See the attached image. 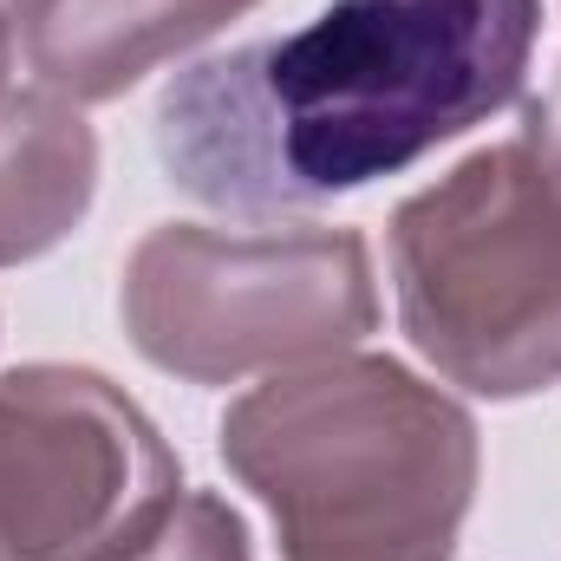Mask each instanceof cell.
<instances>
[{"mask_svg": "<svg viewBox=\"0 0 561 561\" xmlns=\"http://www.w3.org/2000/svg\"><path fill=\"white\" fill-rule=\"evenodd\" d=\"M536 33L542 0H333L300 33L176 72L157 99V157L209 209H313L503 112Z\"/></svg>", "mask_w": 561, "mask_h": 561, "instance_id": "cell-1", "label": "cell"}, {"mask_svg": "<svg viewBox=\"0 0 561 561\" xmlns=\"http://www.w3.org/2000/svg\"><path fill=\"white\" fill-rule=\"evenodd\" d=\"M280 561H450L477 496V419L379 353L275 373L222 419Z\"/></svg>", "mask_w": 561, "mask_h": 561, "instance_id": "cell-2", "label": "cell"}, {"mask_svg": "<svg viewBox=\"0 0 561 561\" xmlns=\"http://www.w3.org/2000/svg\"><path fill=\"white\" fill-rule=\"evenodd\" d=\"M386 255L399 327L450 386L523 399L561 379V190L523 144L405 196Z\"/></svg>", "mask_w": 561, "mask_h": 561, "instance_id": "cell-3", "label": "cell"}, {"mask_svg": "<svg viewBox=\"0 0 561 561\" xmlns=\"http://www.w3.org/2000/svg\"><path fill=\"white\" fill-rule=\"evenodd\" d=\"M125 327L190 386L294 373L379 327L359 229H196L163 222L131 249Z\"/></svg>", "mask_w": 561, "mask_h": 561, "instance_id": "cell-4", "label": "cell"}, {"mask_svg": "<svg viewBox=\"0 0 561 561\" xmlns=\"http://www.w3.org/2000/svg\"><path fill=\"white\" fill-rule=\"evenodd\" d=\"M163 431L85 366L0 379V561H125L176 510Z\"/></svg>", "mask_w": 561, "mask_h": 561, "instance_id": "cell-5", "label": "cell"}, {"mask_svg": "<svg viewBox=\"0 0 561 561\" xmlns=\"http://www.w3.org/2000/svg\"><path fill=\"white\" fill-rule=\"evenodd\" d=\"M255 0H20L13 39L39 92L66 105H99L131 92L163 59H183Z\"/></svg>", "mask_w": 561, "mask_h": 561, "instance_id": "cell-6", "label": "cell"}, {"mask_svg": "<svg viewBox=\"0 0 561 561\" xmlns=\"http://www.w3.org/2000/svg\"><path fill=\"white\" fill-rule=\"evenodd\" d=\"M99 190V138L53 92H0V268L59 249Z\"/></svg>", "mask_w": 561, "mask_h": 561, "instance_id": "cell-7", "label": "cell"}, {"mask_svg": "<svg viewBox=\"0 0 561 561\" xmlns=\"http://www.w3.org/2000/svg\"><path fill=\"white\" fill-rule=\"evenodd\" d=\"M125 561H255V556H249L242 516H236L222 496L190 490V496H176V510H170Z\"/></svg>", "mask_w": 561, "mask_h": 561, "instance_id": "cell-8", "label": "cell"}, {"mask_svg": "<svg viewBox=\"0 0 561 561\" xmlns=\"http://www.w3.org/2000/svg\"><path fill=\"white\" fill-rule=\"evenodd\" d=\"M516 144L536 157V170L561 190V72H556V85L523 112V138H516Z\"/></svg>", "mask_w": 561, "mask_h": 561, "instance_id": "cell-9", "label": "cell"}, {"mask_svg": "<svg viewBox=\"0 0 561 561\" xmlns=\"http://www.w3.org/2000/svg\"><path fill=\"white\" fill-rule=\"evenodd\" d=\"M7 72H13V20L0 13V92H7Z\"/></svg>", "mask_w": 561, "mask_h": 561, "instance_id": "cell-10", "label": "cell"}]
</instances>
